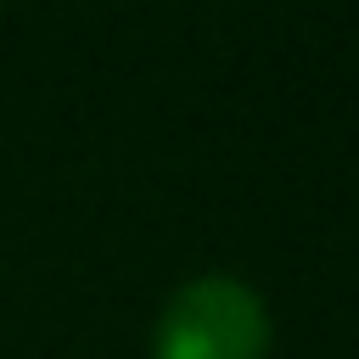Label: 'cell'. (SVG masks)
<instances>
[{
  "instance_id": "cell-1",
  "label": "cell",
  "mask_w": 359,
  "mask_h": 359,
  "mask_svg": "<svg viewBox=\"0 0 359 359\" xmlns=\"http://www.w3.org/2000/svg\"><path fill=\"white\" fill-rule=\"evenodd\" d=\"M151 348H157V359H264L269 314L247 280L202 275L168 297Z\"/></svg>"
}]
</instances>
